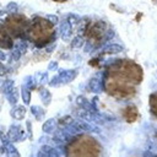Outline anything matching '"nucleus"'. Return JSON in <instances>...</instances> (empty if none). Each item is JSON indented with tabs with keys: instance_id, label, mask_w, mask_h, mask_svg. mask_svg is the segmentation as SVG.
Wrapping results in <instances>:
<instances>
[{
	"instance_id": "f257e3e1",
	"label": "nucleus",
	"mask_w": 157,
	"mask_h": 157,
	"mask_svg": "<svg viewBox=\"0 0 157 157\" xmlns=\"http://www.w3.org/2000/svg\"><path fill=\"white\" fill-rule=\"evenodd\" d=\"M141 80V67L129 59H121L107 69L104 88L108 94L115 98L128 99L136 93V86Z\"/></svg>"
},
{
	"instance_id": "f03ea898",
	"label": "nucleus",
	"mask_w": 157,
	"mask_h": 157,
	"mask_svg": "<svg viewBox=\"0 0 157 157\" xmlns=\"http://www.w3.org/2000/svg\"><path fill=\"white\" fill-rule=\"evenodd\" d=\"M54 27L53 23L43 17H36L29 22L27 36L32 43L37 47H44L50 43L54 38Z\"/></svg>"
},
{
	"instance_id": "7ed1b4c3",
	"label": "nucleus",
	"mask_w": 157,
	"mask_h": 157,
	"mask_svg": "<svg viewBox=\"0 0 157 157\" xmlns=\"http://www.w3.org/2000/svg\"><path fill=\"white\" fill-rule=\"evenodd\" d=\"M102 147L99 142L90 135H80L74 137L66 146L67 156H99Z\"/></svg>"
},
{
	"instance_id": "20e7f679",
	"label": "nucleus",
	"mask_w": 157,
	"mask_h": 157,
	"mask_svg": "<svg viewBox=\"0 0 157 157\" xmlns=\"http://www.w3.org/2000/svg\"><path fill=\"white\" fill-rule=\"evenodd\" d=\"M2 26L5 27V29L7 31V33L13 39H17V38L23 37L27 33L29 22H28V20H27L26 16L15 13V15L9 16L5 20V22L2 23Z\"/></svg>"
},
{
	"instance_id": "39448f33",
	"label": "nucleus",
	"mask_w": 157,
	"mask_h": 157,
	"mask_svg": "<svg viewBox=\"0 0 157 157\" xmlns=\"http://www.w3.org/2000/svg\"><path fill=\"white\" fill-rule=\"evenodd\" d=\"M108 26L102 21H92L85 29V37L93 45H99L107 39Z\"/></svg>"
},
{
	"instance_id": "423d86ee",
	"label": "nucleus",
	"mask_w": 157,
	"mask_h": 157,
	"mask_svg": "<svg viewBox=\"0 0 157 157\" xmlns=\"http://www.w3.org/2000/svg\"><path fill=\"white\" fill-rule=\"evenodd\" d=\"M13 38L7 33L5 27L0 25V48L1 49H11L13 44Z\"/></svg>"
},
{
	"instance_id": "0eeeda50",
	"label": "nucleus",
	"mask_w": 157,
	"mask_h": 157,
	"mask_svg": "<svg viewBox=\"0 0 157 157\" xmlns=\"http://www.w3.org/2000/svg\"><path fill=\"white\" fill-rule=\"evenodd\" d=\"M123 118L128 123H134L139 119V110L135 105H126L123 110Z\"/></svg>"
},
{
	"instance_id": "6e6552de",
	"label": "nucleus",
	"mask_w": 157,
	"mask_h": 157,
	"mask_svg": "<svg viewBox=\"0 0 157 157\" xmlns=\"http://www.w3.org/2000/svg\"><path fill=\"white\" fill-rule=\"evenodd\" d=\"M150 109L151 113L157 118V92L150 96Z\"/></svg>"
},
{
	"instance_id": "1a4fd4ad",
	"label": "nucleus",
	"mask_w": 157,
	"mask_h": 157,
	"mask_svg": "<svg viewBox=\"0 0 157 157\" xmlns=\"http://www.w3.org/2000/svg\"><path fill=\"white\" fill-rule=\"evenodd\" d=\"M54 1H59V2H64V1H66V0H54Z\"/></svg>"
}]
</instances>
